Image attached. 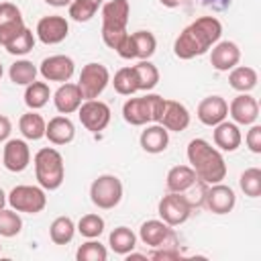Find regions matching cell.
<instances>
[{
    "instance_id": "35",
    "label": "cell",
    "mask_w": 261,
    "mask_h": 261,
    "mask_svg": "<svg viewBox=\"0 0 261 261\" xmlns=\"http://www.w3.org/2000/svg\"><path fill=\"white\" fill-rule=\"evenodd\" d=\"M106 257H108L106 247L96 239H88L75 251V259L77 261H106Z\"/></svg>"
},
{
    "instance_id": "39",
    "label": "cell",
    "mask_w": 261,
    "mask_h": 261,
    "mask_svg": "<svg viewBox=\"0 0 261 261\" xmlns=\"http://www.w3.org/2000/svg\"><path fill=\"white\" fill-rule=\"evenodd\" d=\"M33 47H35V35H33L31 29L24 27L4 49H6L10 55H27L29 51H33Z\"/></svg>"
},
{
    "instance_id": "15",
    "label": "cell",
    "mask_w": 261,
    "mask_h": 261,
    "mask_svg": "<svg viewBox=\"0 0 261 261\" xmlns=\"http://www.w3.org/2000/svg\"><path fill=\"white\" fill-rule=\"evenodd\" d=\"M29 163H31V149H29L27 141H22V139L6 141L4 153H2V165L12 173H20L29 167Z\"/></svg>"
},
{
    "instance_id": "38",
    "label": "cell",
    "mask_w": 261,
    "mask_h": 261,
    "mask_svg": "<svg viewBox=\"0 0 261 261\" xmlns=\"http://www.w3.org/2000/svg\"><path fill=\"white\" fill-rule=\"evenodd\" d=\"M22 230V218L18 216L16 210H0V237H16Z\"/></svg>"
},
{
    "instance_id": "37",
    "label": "cell",
    "mask_w": 261,
    "mask_h": 261,
    "mask_svg": "<svg viewBox=\"0 0 261 261\" xmlns=\"http://www.w3.org/2000/svg\"><path fill=\"white\" fill-rule=\"evenodd\" d=\"M75 228L86 239H98L104 232V218L100 214H84Z\"/></svg>"
},
{
    "instance_id": "13",
    "label": "cell",
    "mask_w": 261,
    "mask_h": 261,
    "mask_svg": "<svg viewBox=\"0 0 261 261\" xmlns=\"http://www.w3.org/2000/svg\"><path fill=\"white\" fill-rule=\"evenodd\" d=\"M73 71H75V63L67 55H49L39 65V73L47 82H61V84H65V82L71 80Z\"/></svg>"
},
{
    "instance_id": "52",
    "label": "cell",
    "mask_w": 261,
    "mask_h": 261,
    "mask_svg": "<svg viewBox=\"0 0 261 261\" xmlns=\"http://www.w3.org/2000/svg\"><path fill=\"white\" fill-rule=\"evenodd\" d=\"M0 251H2V245H0Z\"/></svg>"
},
{
    "instance_id": "34",
    "label": "cell",
    "mask_w": 261,
    "mask_h": 261,
    "mask_svg": "<svg viewBox=\"0 0 261 261\" xmlns=\"http://www.w3.org/2000/svg\"><path fill=\"white\" fill-rule=\"evenodd\" d=\"M112 86H114V90H116L120 96H133L135 92H139L133 65L120 67V69L114 73V77H112Z\"/></svg>"
},
{
    "instance_id": "45",
    "label": "cell",
    "mask_w": 261,
    "mask_h": 261,
    "mask_svg": "<svg viewBox=\"0 0 261 261\" xmlns=\"http://www.w3.org/2000/svg\"><path fill=\"white\" fill-rule=\"evenodd\" d=\"M10 133H12V122H10V118L4 116V114H0V143L6 141V139L10 137Z\"/></svg>"
},
{
    "instance_id": "49",
    "label": "cell",
    "mask_w": 261,
    "mask_h": 261,
    "mask_svg": "<svg viewBox=\"0 0 261 261\" xmlns=\"http://www.w3.org/2000/svg\"><path fill=\"white\" fill-rule=\"evenodd\" d=\"M6 206V194H4V190L0 188V210Z\"/></svg>"
},
{
    "instance_id": "26",
    "label": "cell",
    "mask_w": 261,
    "mask_h": 261,
    "mask_svg": "<svg viewBox=\"0 0 261 261\" xmlns=\"http://www.w3.org/2000/svg\"><path fill=\"white\" fill-rule=\"evenodd\" d=\"M18 128H20V133H22L24 139H29V141H39V139L45 137L47 122H45V118H43L39 112L29 110V112H24V114L20 116Z\"/></svg>"
},
{
    "instance_id": "12",
    "label": "cell",
    "mask_w": 261,
    "mask_h": 261,
    "mask_svg": "<svg viewBox=\"0 0 261 261\" xmlns=\"http://www.w3.org/2000/svg\"><path fill=\"white\" fill-rule=\"evenodd\" d=\"M37 37L41 43L45 45H57L61 41L67 39L69 35V22L65 16H59V14H51V16H43L39 22H37V29H35Z\"/></svg>"
},
{
    "instance_id": "14",
    "label": "cell",
    "mask_w": 261,
    "mask_h": 261,
    "mask_svg": "<svg viewBox=\"0 0 261 261\" xmlns=\"http://www.w3.org/2000/svg\"><path fill=\"white\" fill-rule=\"evenodd\" d=\"M24 29V20L20 8L12 2L0 4V47H6L20 31Z\"/></svg>"
},
{
    "instance_id": "43",
    "label": "cell",
    "mask_w": 261,
    "mask_h": 261,
    "mask_svg": "<svg viewBox=\"0 0 261 261\" xmlns=\"http://www.w3.org/2000/svg\"><path fill=\"white\" fill-rule=\"evenodd\" d=\"M116 53H118L122 59H135V45H133V37H130V33L122 39V43L118 45Z\"/></svg>"
},
{
    "instance_id": "20",
    "label": "cell",
    "mask_w": 261,
    "mask_h": 261,
    "mask_svg": "<svg viewBox=\"0 0 261 261\" xmlns=\"http://www.w3.org/2000/svg\"><path fill=\"white\" fill-rule=\"evenodd\" d=\"M241 61V49L232 41H218L212 47L210 53V63L216 71H230L234 65Z\"/></svg>"
},
{
    "instance_id": "30",
    "label": "cell",
    "mask_w": 261,
    "mask_h": 261,
    "mask_svg": "<svg viewBox=\"0 0 261 261\" xmlns=\"http://www.w3.org/2000/svg\"><path fill=\"white\" fill-rule=\"evenodd\" d=\"M37 73H39L37 65L33 61H29V59H18L8 69V77L16 86H29V84H33L37 80Z\"/></svg>"
},
{
    "instance_id": "33",
    "label": "cell",
    "mask_w": 261,
    "mask_h": 261,
    "mask_svg": "<svg viewBox=\"0 0 261 261\" xmlns=\"http://www.w3.org/2000/svg\"><path fill=\"white\" fill-rule=\"evenodd\" d=\"M133 45H135V57L137 59H149L157 49V39L151 31H137L130 33Z\"/></svg>"
},
{
    "instance_id": "18",
    "label": "cell",
    "mask_w": 261,
    "mask_h": 261,
    "mask_svg": "<svg viewBox=\"0 0 261 261\" xmlns=\"http://www.w3.org/2000/svg\"><path fill=\"white\" fill-rule=\"evenodd\" d=\"M196 116L206 126H216L228 116V102L222 96H206L196 110Z\"/></svg>"
},
{
    "instance_id": "3",
    "label": "cell",
    "mask_w": 261,
    "mask_h": 261,
    "mask_svg": "<svg viewBox=\"0 0 261 261\" xmlns=\"http://www.w3.org/2000/svg\"><path fill=\"white\" fill-rule=\"evenodd\" d=\"M33 163H35V177L43 190L53 192L61 188L65 179V163H63V155L57 149L53 147L39 149L33 157Z\"/></svg>"
},
{
    "instance_id": "51",
    "label": "cell",
    "mask_w": 261,
    "mask_h": 261,
    "mask_svg": "<svg viewBox=\"0 0 261 261\" xmlns=\"http://www.w3.org/2000/svg\"><path fill=\"white\" fill-rule=\"evenodd\" d=\"M92 2H96V4H102V2H104V0H92Z\"/></svg>"
},
{
    "instance_id": "22",
    "label": "cell",
    "mask_w": 261,
    "mask_h": 261,
    "mask_svg": "<svg viewBox=\"0 0 261 261\" xmlns=\"http://www.w3.org/2000/svg\"><path fill=\"white\" fill-rule=\"evenodd\" d=\"M82 102H84V96H82L77 84H71V82L61 84L53 94V104H55L57 112H61L65 116L71 112H77Z\"/></svg>"
},
{
    "instance_id": "17",
    "label": "cell",
    "mask_w": 261,
    "mask_h": 261,
    "mask_svg": "<svg viewBox=\"0 0 261 261\" xmlns=\"http://www.w3.org/2000/svg\"><path fill=\"white\" fill-rule=\"evenodd\" d=\"M204 204L212 214H228L237 204L234 190L230 186H224L222 181L212 184V186H208Z\"/></svg>"
},
{
    "instance_id": "27",
    "label": "cell",
    "mask_w": 261,
    "mask_h": 261,
    "mask_svg": "<svg viewBox=\"0 0 261 261\" xmlns=\"http://www.w3.org/2000/svg\"><path fill=\"white\" fill-rule=\"evenodd\" d=\"M257 80H259L257 71L249 65H234L228 73V84L237 92H251L257 86Z\"/></svg>"
},
{
    "instance_id": "5",
    "label": "cell",
    "mask_w": 261,
    "mask_h": 261,
    "mask_svg": "<svg viewBox=\"0 0 261 261\" xmlns=\"http://www.w3.org/2000/svg\"><path fill=\"white\" fill-rule=\"evenodd\" d=\"M90 200L100 210L116 208L122 200V181L112 173L98 175L90 186Z\"/></svg>"
},
{
    "instance_id": "40",
    "label": "cell",
    "mask_w": 261,
    "mask_h": 261,
    "mask_svg": "<svg viewBox=\"0 0 261 261\" xmlns=\"http://www.w3.org/2000/svg\"><path fill=\"white\" fill-rule=\"evenodd\" d=\"M69 8V16L77 22H88L100 8V4L92 2V0H71V4L67 6Z\"/></svg>"
},
{
    "instance_id": "31",
    "label": "cell",
    "mask_w": 261,
    "mask_h": 261,
    "mask_svg": "<svg viewBox=\"0 0 261 261\" xmlns=\"http://www.w3.org/2000/svg\"><path fill=\"white\" fill-rule=\"evenodd\" d=\"M75 234V224L69 216H57L49 226V237L55 245H67L71 243Z\"/></svg>"
},
{
    "instance_id": "21",
    "label": "cell",
    "mask_w": 261,
    "mask_h": 261,
    "mask_svg": "<svg viewBox=\"0 0 261 261\" xmlns=\"http://www.w3.org/2000/svg\"><path fill=\"white\" fill-rule=\"evenodd\" d=\"M139 143H141L143 151H147L151 155L163 153L169 145V130L165 126H161L159 122H149L145 126V130L141 133Z\"/></svg>"
},
{
    "instance_id": "23",
    "label": "cell",
    "mask_w": 261,
    "mask_h": 261,
    "mask_svg": "<svg viewBox=\"0 0 261 261\" xmlns=\"http://www.w3.org/2000/svg\"><path fill=\"white\" fill-rule=\"evenodd\" d=\"M212 139H214V145L218 147V151H226V153L237 151L243 143V135H241L239 124L228 122V120H222L214 126Z\"/></svg>"
},
{
    "instance_id": "2",
    "label": "cell",
    "mask_w": 261,
    "mask_h": 261,
    "mask_svg": "<svg viewBox=\"0 0 261 261\" xmlns=\"http://www.w3.org/2000/svg\"><path fill=\"white\" fill-rule=\"evenodd\" d=\"M188 163L196 171V177L212 186L226 177V161L222 153L204 139H192L188 143Z\"/></svg>"
},
{
    "instance_id": "19",
    "label": "cell",
    "mask_w": 261,
    "mask_h": 261,
    "mask_svg": "<svg viewBox=\"0 0 261 261\" xmlns=\"http://www.w3.org/2000/svg\"><path fill=\"white\" fill-rule=\"evenodd\" d=\"M159 124L171 133H181L190 126V110L177 100H165Z\"/></svg>"
},
{
    "instance_id": "47",
    "label": "cell",
    "mask_w": 261,
    "mask_h": 261,
    "mask_svg": "<svg viewBox=\"0 0 261 261\" xmlns=\"http://www.w3.org/2000/svg\"><path fill=\"white\" fill-rule=\"evenodd\" d=\"M165 8H177V6H181L186 0H159Z\"/></svg>"
},
{
    "instance_id": "6",
    "label": "cell",
    "mask_w": 261,
    "mask_h": 261,
    "mask_svg": "<svg viewBox=\"0 0 261 261\" xmlns=\"http://www.w3.org/2000/svg\"><path fill=\"white\" fill-rule=\"evenodd\" d=\"M6 202L12 210L24 214H39L47 206V194L41 186H16L6 196Z\"/></svg>"
},
{
    "instance_id": "24",
    "label": "cell",
    "mask_w": 261,
    "mask_h": 261,
    "mask_svg": "<svg viewBox=\"0 0 261 261\" xmlns=\"http://www.w3.org/2000/svg\"><path fill=\"white\" fill-rule=\"evenodd\" d=\"M45 137H47L49 143H53V145H67V143H71L73 137H75V126H73V122H71L65 114H59V116H53V118L47 122Z\"/></svg>"
},
{
    "instance_id": "4",
    "label": "cell",
    "mask_w": 261,
    "mask_h": 261,
    "mask_svg": "<svg viewBox=\"0 0 261 261\" xmlns=\"http://www.w3.org/2000/svg\"><path fill=\"white\" fill-rule=\"evenodd\" d=\"M165 98L159 94H147L141 98H128L122 104V118L133 126H143L149 122H159Z\"/></svg>"
},
{
    "instance_id": "7",
    "label": "cell",
    "mask_w": 261,
    "mask_h": 261,
    "mask_svg": "<svg viewBox=\"0 0 261 261\" xmlns=\"http://www.w3.org/2000/svg\"><path fill=\"white\" fill-rule=\"evenodd\" d=\"M108 84H110V71H108L106 65L92 61V63H86V65L82 67L80 80H77V88H80L84 100H94V98H98V96L106 90Z\"/></svg>"
},
{
    "instance_id": "50",
    "label": "cell",
    "mask_w": 261,
    "mask_h": 261,
    "mask_svg": "<svg viewBox=\"0 0 261 261\" xmlns=\"http://www.w3.org/2000/svg\"><path fill=\"white\" fill-rule=\"evenodd\" d=\"M2 73H4V67H2V63H0V80H2Z\"/></svg>"
},
{
    "instance_id": "10",
    "label": "cell",
    "mask_w": 261,
    "mask_h": 261,
    "mask_svg": "<svg viewBox=\"0 0 261 261\" xmlns=\"http://www.w3.org/2000/svg\"><path fill=\"white\" fill-rule=\"evenodd\" d=\"M130 16L128 0H110L102 6V33H122L126 31Z\"/></svg>"
},
{
    "instance_id": "11",
    "label": "cell",
    "mask_w": 261,
    "mask_h": 261,
    "mask_svg": "<svg viewBox=\"0 0 261 261\" xmlns=\"http://www.w3.org/2000/svg\"><path fill=\"white\" fill-rule=\"evenodd\" d=\"M139 237L145 245L157 249V247H175L177 245V239L171 230L169 224H165L163 220H147L141 224L139 228Z\"/></svg>"
},
{
    "instance_id": "44",
    "label": "cell",
    "mask_w": 261,
    "mask_h": 261,
    "mask_svg": "<svg viewBox=\"0 0 261 261\" xmlns=\"http://www.w3.org/2000/svg\"><path fill=\"white\" fill-rule=\"evenodd\" d=\"M149 257H151V259H177V257H179V251H177L175 247H169V249L157 247Z\"/></svg>"
},
{
    "instance_id": "48",
    "label": "cell",
    "mask_w": 261,
    "mask_h": 261,
    "mask_svg": "<svg viewBox=\"0 0 261 261\" xmlns=\"http://www.w3.org/2000/svg\"><path fill=\"white\" fill-rule=\"evenodd\" d=\"M49 6H55V8H61V6H69L71 0H45Z\"/></svg>"
},
{
    "instance_id": "46",
    "label": "cell",
    "mask_w": 261,
    "mask_h": 261,
    "mask_svg": "<svg viewBox=\"0 0 261 261\" xmlns=\"http://www.w3.org/2000/svg\"><path fill=\"white\" fill-rule=\"evenodd\" d=\"M202 6H208L212 10H226L230 6V0H200Z\"/></svg>"
},
{
    "instance_id": "36",
    "label": "cell",
    "mask_w": 261,
    "mask_h": 261,
    "mask_svg": "<svg viewBox=\"0 0 261 261\" xmlns=\"http://www.w3.org/2000/svg\"><path fill=\"white\" fill-rule=\"evenodd\" d=\"M239 186L249 198H259L261 196V169L259 167H249L241 173Z\"/></svg>"
},
{
    "instance_id": "29",
    "label": "cell",
    "mask_w": 261,
    "mask_h": 261,
    "mask_svg": "<svg viewBox=\"0 0 261 261\" xmlns=\"http://www.w3.org/2000/svg\"><path fill=\"white\" fill-rule=\"evenodd\" d=\"M108 245L116 255H126L137 247V234L128 226H116L108 237Z\"/></svg>"
},
{
    "instance_id": "16",
    "label": "cell",
    "mask_w": 261,
    "mask_h": 261,
    "mask_svg": "<svg viewBox=\"0 0 261 261\" xmlns=\"http://www.w3.org/2000/svg\"><path fill=\"white\" fill-rule=\"evenodd\" d=\"M228 114H230L234 124L249 126V124H255V120L259 118V104H257V100L251 94L241 92L228 104Z\"/></svg>"
},
{
    "instance_id": "25",
    "label": "cell",
    "mask_w": 261,
    "mask_h": 261,
    "mask_svg": "<svg viewBox=\"0 0 261 261\" xmlns=\"http://www.w3.org/2000/svg\"><path fill=\"white\" fill-rule=\"evenodd\" d=\"M196 171L190 167V165H175L167 171V177H165V186H167V192H175V194H181L186 192L194 181H196Z\"/></svg>"
},
{
    "instance_id": "1",
    "label": "cell",
    "mask_w": 261,
    "mask_h": 261,
    "mask_svg": "<svg viewBox=\"0 0 261 261\" xmlns=\"http://www.w3.org/2000/svg\"><path fill=\"white\" fill-rule=\"evenodd\" d=\"M222 37V22L216 16H200L190 22L175 39L173 53L179 59H194L208 53Z\"/></svg>"
},
{
    "instance_id": "32",
    "label": "cell",
    "mask_w": 261,
    "mask_h": 261,
    "mask_svg": "<svg viewBox=\"0 0 261 261\" xmlns=\"http://www.w3.org/2000/svg\"><path fill=\"white\" fill-rule=\"evenodd\" d=\"M49 98H51V90H49V86L45 84V82H33V84H29L27 86V90H24V104L31 108V110H39V108H43L47 102H49Z\"/></svg>"
},
{
    "instance_id": "42",
    "label": "cell",
    "mask_w": 261,
    "mask_h": 261,
    "mask_svg": "<svg viewBox=\"0 0 261 261\" xmlns=\"http://www.w3.org/2000/svg\"><path fill=\"white\" fill-rule=\"evenodd\" d=\"M245 143L251 153H257V155L261 153V126L259 124H251V128L247 130Z\"/></svg>"
},
{
    "instance_id": "9",
    "label": "cell",
    "mask_w": 261,
    "mask_h": 261,
    "mask_svg": "<svg viewBox=\"0 0 261 261\" xmlns=\"http://www.w3.org/2000/svg\"><path fill=\"white\" fill-rule=\"evenodd\" d=\"M157 212L161 216V220L169 226H179L184 224L190 214H192V208L188 206V202L184 200L181 194H175V192H169L167 196H163L159 200V206H157Z\"/></svg>"
},
{
    "instance_id": "41",
    "label": "cell",
    "mask_w": 261,
    "mask_h": 261,
    "mask_svg": "<svg viewBox=\"0 0 261 261\" xmlns=\"http://www.w3.org/2000/svg\"><path fill=\"white\" fill-rule=\"evenodd\" d=\"M206 192H208V184H204L202 179H196V181H194L186 192H181V196H184V200L188 202V206L194 210V208L204 206Z\"/></svg>"
},
{
    "instance_id": "28",
    "label": "cell",
    "mask_w": 261,
    "mask_h": 261,
    "mask_svg": "<svg viewBox=\"0 0 261 261\" xmlns=\"http://www.w3.org/2000/svg\"><path fill=\"white\" fill-rule=\"evenodd\" d=\"M135 77H137V88L139 92H149L159 84V69L149 61V59H141L137 65H133Z\"/></svg>"
},
{
    "instance_id": "8",
    "label": "cell",
    "mask_w": 261,
    "mask_h": 261,
    "mask_svg": "<svg viewBox=\"0 0 261 261\" xmlns=\"http://www.w3.org/2000/svg\"><path fill=\"white\" fill-rule=\"evenodd\" d=\"M77 116L80 122L86 130L90 133H100L108 126L110 122V106L98 98L94 100H84L77 108Z\"/></svg>"
}]
</instances>
